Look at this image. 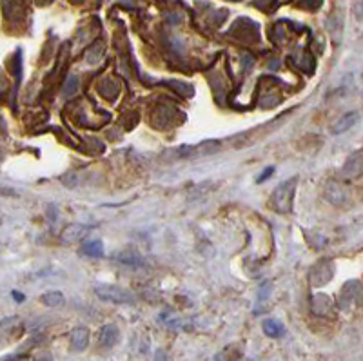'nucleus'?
Listing matches in <instances>:
<instances>
[{"instance_id":"obj_24","label":"nucleus","mask_w":363,"mask_h":361,"mask_svg":"<svg viewBox=\"0 0 363 361\" xmlns=\"http://www.w3.org/2000/svg\"><path fill=\"white\" fill-rule=\"evenodd\" d=\"M13 296L16 298V302H24V296H22L20 292H13Z\"/></svg>"},{"instance_id":"obj_13","label":"nucleus","mask_w":363,"mask_h":361,"mask_svg":"<svg viewBox=\"0 0 363 361\" xmlns=\"http://www.w3.org/2000/svg\"><path fill=\"white\" fill-rule=\"evenodd\" d=\"M264 332L269 337H282L285 334L284 323H280L278 320H265L264 322Z\"/></svg>"},{"instance_id":"obj_17","label":"nucleus","mask_w":363,"mask_h":361,"mask_svg":"<svg viewBox=\"0 0 363 361\" xmlns=\"http://www.w3.org/2000/svg\"><path fill=\"white\" fill-rule=\"evenodd\" d=\"M76 89H78V76L69 75L68 78H66V83H64V88H62V91H64L66 96H73L76 93Z\"/></svg>"},{"instance_id":"obj_5","label":"nucleus","mask_w":363,"mask_h":361,"mask_svg":"<svg viewBox=\"0 0 363 361\" xmlns=\"http://www.w3.org/2000/svg\"><path fill=\"white\" fill-rule=\"evenodd\" d=\"M220 147H222V143H220L218 140H205V142L198 143V145L195 147H184L182 151L187 153L185 156H191V153L198 156H209V155H215L216 151H220Z\"/></svg>"},{"instance_id":"obj_11","label":"nucleus","mask_w":363,"mask_h":361,"mask_svg":"<svg viewBox=\"0 0 363 361\" xmlns=\"http://www.w3.org/2000/svg\"><path fill=\"white\" fill-rule=\"evenodd\" d=\"M116 262H120L122 265H127V267H142V258L138 256L136 250H124V252L116 254Z\"/></svg>"},{"instance_id":"obj_22","label":"nucleus","mask_w":363,"mask_h":361,"mask_svg":"<svg viewBox=\"0 0 363 361\" xmlns=\"http://www.w3.org/2000/svg\"><path fill=\"white\" fill-rule=\"evenodd\" d=\"M35 361H53V356L49 352H42L38 357H36Z\"/></svg>"},{"instance_id":"obj_4","label":"nucleus","mask_w":363,"mask_h":361,"mask_svg":"<svg viewBox=\"0 0 363 361\" xmlns=\"http://www.w3.org/2000/svg\"><path fill=\"white\" fill-rule=\"evenodd\" d=\"M332 274H334V267H332L331 262H319L311 270V283L314 287H322L327 282H331Z\"/></svg>"},{"instance_id":"obj_10","label":"nucleus","mask_w":363,"mask_h":361,"mask_svg":"<svg viewBox=\"0 0 363 361\" xmlns=\"http://www.w3.org/2000/svg\"><path fill=\"white\" fill-rule=\"evenodd\" d=\"M361 169H363V160H361V153L358 151L347 160V163H345L344 167V173L352 178V176H358L359 173H361Z\"/></svg>"},{"instance_id":"obj_1","label":"nucleus","mask_w":363,"mask_h":361,"mask_svg":"<svg viewBox=\"0 0 363 361\" xmlns=\"http://www.w3.org/2000/svg\"><path fill=\"white\" fill-rule=\"evenodd\" d=\"M296 180H287L282 185H278L272 190L271 196V207L282 215H287L292 210V198H294Z\"/></svg>"},{"instance_id":"obj_12","label":"nucleus","mask_w":363,"mask_h":361,"mask_svg":"<svg viewBox=\"0 0 363 361\" xmlns=\"http://www.w3.org/2000/svg\"><path fill=\"white\" fill-rule=\"evenodd\" d=\"M2 9L9 20H15L22 15V0H2Z\"/></svg>"},{"instance_id":"obj_8","label":"nucleus","mask_w":363,"mask_h":361,"mask_svg":"<svg viewBox=\"0 0 363 361\" xmlns=\"http://www.w3.org/2000/svg\"><path fill=\"white\" fill-rule=\"evenodd\" d=\"M332 309V300L325 294H316L312 298V312L318 314V316H325L329 314Z\"/></svg>"},{"instance_id":"obj_18","label":"nucleus","mask_w":363,"mask_h":361,"mask_svg":"<svg viewBox=\"0 0 363 361\" xmlns=\"http://www.w3.org/2000/svg\"><path fill=\"white\" fill-rule=\"evenodd\" d=\"M102 49H104V48H102V44H100V42H98V44L93 46V48L89 49L88 62H89V63H96V62H98V60L102 58Z\"/></svg>"},{"instance_id":"obj_3","label":"nucleus","mask_w":363,"mask_h":361,"mask_svg":"<svg viewBox=\"0 0 363 361\" xmlns=\"http://www.w3.org/2000/svg\"><path fill=\"white\" fill-rule=\"evenodd\" d=\"M91 230H93V227H89V225L71 223V225H68L62 232H60V240H62V243H75V242H80V240H84Z\"/></svg>"},{"instance_id":"obj_16","label":"nucleus","mask_w":363,"mask_h":361,"mask_svg":"<svg viewBox=\"0 0 363 361\" xmlns=\"http://www.w3.org/2000/svg\"><path fill=\"white\" fill-rule=\"evenodd\" d=\"M169 86H171L173 89H175L176 93H180L182 96H185V98H191L193 95H195V88H193L191 83L187 82H182V80H169Z\"/></svg>"},{"instance_id":"obj_6","label":"nucleus","mask_w":363,"mask_h":361,"mask_svg":"<svg viewBox=\"0 0 363 361\" xmlns=\"http://www.w3.org/2000/svg\"><path fill=\"white\" fill-rule=\"evenodd\" d=\"M118 342V329L115 325H104L100 329V345L104 349H111Z\"/></svg>"},{"instance_id":"obj_25","label":"nucleus","mask_w":363,"mask_h":361,"mask_svg":"<svg viewBox=\"0 0 363 361\" xmlns=\"http://www.w3.org/2000/svg\"><path fill=\"white\" fill-rule=\"evenodd\" d=\"M0 193H4V195H15V190L11 189H0Z\"/></svg>"},{"instance_id":"obj_2","label":"nucleus","mask_w":363,"mask_h":361,"mask_svg":"<svg viewBox=\"0 0 363 361\" xmlns=\"http://www.w3.org/2000/svg\"><path fill=\"white\" fill-rule=\"evenodd\" d=\"M95 294L100 300L109 303H122V305H129V303L135 302V296H133L129 290L122 289V287L116 285H98L95 289Z\"/></svg>"},{"instance_id":"obj_21","label":"nucleus","mask_w":363,"mask_h":361,"mask_svg":"<svg viewBox=\"0 0 363 361\" xmlns=\"http://www.w3.org/2000/svg\"><path fill=\"white\" fill-rule=\"evenodd\" d=\"M155 361H169L167 352H165L164 349H158V350L155 352Z\"/></svg>"},{"instance_id":"obj_26","label":"nucleus","mask_w":363,"mask_h":361,"mask_svg":"<svg viewBox=\"0 0 363 361\" xmlns=\"http://www.w3.org/2000/svg\"><path fill=\"white\" fill-rule=\"evenodd\" d=\"M0 160H2V153H0Z\"/></svg>"},{"instance_id":"obj_19","label":"nucleus","mask_w":363,"mask_h":361,"mask_svg":"<svg viewBox=\"0 0 363 361\" xmlns=\"http://www.w3.org/2000/svg\"><path fill=\"white\" fill-rule=\"evenodd\" d=\"M269 294H271V285H269V283H265V285L258 290V302L260 303L265 302V300L269 298Z\"/></svg>"},{"instance_id":"obj_9","label":"nucleus","mask_w":363,"mask_h":361,"mask_svg":"<svg viewBox=\"0 0 363 361\" xmlns=\"http://www.w3.org/2000/svg\"><path fill=\"white\" fill-rule=\"evenodd\" d=\"M359 120V115L356 111H352V113H347L345 116H341V118L336 122V125H334V129H332V133L334 135H339V133H345L347 129H351L352 125H354L356 122Z\"/></svg>"},{"instance_id":"obj_23","label":"nucleus","mask_w":363,"mask_h":361,"mask_svg":"<svg viewBox=\"0 0 363 361\" xmlns=\"http://www.w3.org/2000/svg\"><path fill=\"white\" fill-rule=\"evenodd\" d=\"M271 175H272V167H269L267 173H265V175L258 176V182H262V180H265V178H269V176H271Z\"/></svg>"},{"instance_id":"obj_15","label":"nucleus","mask_w":363,"mask_h":361,"mask_svg":"<svg viewBox=\"0 0 363 361\" xmlns=\"http://www.w3.org/2000/svg\"><path fill=\"white\" fill-rule=\"evenodd\" d=\"M40 300H42V303H44L46 307H60L66 303L64 294L58 292V290H51V292L42 294V298Z\"/></svg>"},{"instance_id":"obj_14","label":"nucleus","mask_w":363,"mask_h":361,"mask_svg":"<svg viewBox=\"0 0 363 361\" xmlns=\"http://www.w3.org/2000/svg\"><path fill=\"white\" fill-rule=\"evenodd\" d=\"M80 254H86V256H93V258H100L104 254V245L98 240H93V242H86L84 247L80 249Z\"/></svg>"},{"instance_id":"obj_7","label":"nucleus","mask_w":363,"mask_h":361,"mask_svg":"<svg viewBox=\"0 0 363 361\" xmlns=\"http://www.w3.org/2000/svg\"><path fill=\"white\" fill-rule=\"evenodd\" d=\"M71 343L76 352H82L89 343V330L86 327H76L71 332Z\"/></svg>"},{"instance_id":"obj_20","label":"nucleus","mask_w":363,"mask_h":361,"mask_svg":"<svg viewBox=\"0 0 363 361\" xmlns=\"http://www.w3.org/2000/svg\"><path fill=\"white\" fill-rule=\"evenodd\" d=\"M16 323H18V317H6L4 322L0 323V327H2V329H9V327L16 325Z\"/></svg>"}]
</instances>
